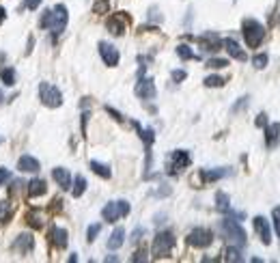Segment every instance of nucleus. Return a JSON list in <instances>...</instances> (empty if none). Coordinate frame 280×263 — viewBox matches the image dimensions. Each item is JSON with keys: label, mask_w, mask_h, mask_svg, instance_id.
Segmentation results:
<instances>
[{"label": "nucleus", "mask_w": 280, "mask_h": 263, "mask_svg": "<svg viewBox=\"0 0 280 263\" xmlns=\"http://www.w3.org/2000/svg\"><path fill=\"white\" fill-rule=\"evenodd\" d=\"M67 22H69V13H67V7L65 5H56L54 9H48V11H43L41 15V28H48L52 31L54 35H60L63 31L67 28Z\"/></svg>", "instance_id": "nucleus-1"}, {"label": "nucleus", "mask_w": 280, "mask_h": 263, "mask_svg": "<svg viewBox=\"0 0 280 263\" xmlns=\"http://www.w3.org/2000/svg\"><path fill=\"white\" fill-rule=\"evenodd\" d=\"M220 233H222V238L227 240L229 244H233V246H246V231L241 229V224L237 220H233V218H224L220 222Z\"/></svg>", "instance_id": "nucleus-2"}, {"label": "nucleus", "mask_w": 280, "mask_h": 263, "mask_svg": "<svg viewBox=\"0 0 280 263\" xmlns=\"http://www.w3.org/2000/svg\"><path fill=\"white\" fill-rule=\"evenodd\" d=\"M241 33H243V41H246L248 48H259L265 39V26L261 22H257V20H252V17L243 20Z\"/></svg>", "instance_id": "nucleus-3"}, {"label": "nucleus", "mask_w": 280, "mask_h": 263, "mask_svg": "<svg viewBox=\"0 0 280 263\" xmlns=\"http://www.w3.org/2000/svg\"><path fill=\"white\" fill-rule=\"evenodd\" d=\"M175 248V235L173 231H160L155 238H153V246H151V252L155 259H164L168 257L170 252Z\"/></svg>", "instance_id": "nucleus-4"}, {"label": "nucleus", "mask_w": 280, "mask_h": 263, "mask_svg": "<svg viewBox=\"0 0 280 263\" xmlns=\"http://www.w3.org/2000/svg\"><path fill=\"white\" fill-rule=\"evenodd\" d=\"M190 162H192V156H190V151L185 149H175L170 151V156L166 160V170L168 175H179L181 170H185L190 166Z\"/></svg>", "instance_id": "nucleus-5"}, {"label": "nucleus", "mask_w": 280, "mask_h": 263, "mask_svg": "<svg viewBox=\"0 0 280 263\" xmlns=\"http://www.w3.org/2000/svg\"><path fill=\"white\" fill-rule=\"evenodd\" d=\"M130 203L128 201H110L104 210H102V218L106 222H116L119 218H125V216H130Z\"/></svg>", "instance_id": "nucleus-6"}, {"label": "nucleus", "mask_w": 280, "mask_h": 263, "mask_svg": "<svg viewBox=\"0 0 280 263\" xmlns=\"http://www.w3.org/2000/svg\"><path fill=\"white\" fill-rule=\"evenodd\" d=\"M39 99H41V104L48 106V108L63 106V93L50 82H41L39 84Z\"/></svg>", "instance_id": "nucleus-7"}, {"label": "nucleus", "mask_w": 280, "mask_h": 263, "mask_svg": "<svg viewBox=\"0 0 280 263\" xmlns=\"http://www.w3.org/2000/svg\"><path fill=\"white\" fill-rule=\"evenodd\" d=\"M185 240L192 248H207L213 244V233L209 229H205V226H196V229H192L188 233Z\"/></svg>", "instance_id": "nucleus-8"}, {"label": "nucleus", "mask_w": 280, "mask_h": 263, "mask_svg": "<svg viewBox=\"0 0 280 263\" xmlns=\"http://www.w3.org/2000/svg\"><path fill=\"white\" fill-rule=\"evenodd\" d=\"M128 24H130V15L125 11H119L106 20V28H108V33H112L114 37H121V35H125V31H128Z\"/></svg>", "instance_id": "nucleus-9"}, {"label": "nucleus", "mask_w": 280, "mask_h": 263, "mask_svg": "<svg viewBox=\"0 0 280 263\" xmlns=\"http://www.w3.org/2000/svg\"><path fill=\"white\" fill-rule=\"evenodd\" d=\"M99 56H102V61L106 63L108 67H116V65H119V61H121L119 50H116L112 43H108V41H99Z\"/></svg>", "instance_id": "nucleus-10"}, {"label": "nucleus", "mask_w": 280, "mask_h": 263, "mask_svg": "<svg viewBox=\"0 0 280 263\" xmlns=\"http://www.w3.org/2000/svg\"><path fill=\"white\" fill-rule=\"evenodd\" d=\"M252 224H255V231L259 235V240L263 242L265 246H269V244H272V226H269V220L263 218V216H255Z\"/></svg>", "instance_id": "nucleus-11"}, {"label": "nucleus", "mask_w": 280, "mask_h": 263, "mask_svg": "<svg viewBox=\"0 0 280 263\" xmlns=\"http://www.w3.org/2000/svg\"><path fill=\"white\" fill-rule=\"evenodd\" d=\"M155 82H153L151 78H140L138 82H136V95L140 99H153L155 97Z\"/></svg>", "instance_id": "nucleus-12"}, {"label": "nucleus", "mask_w": 280, "mask_h": 263, "mask_svg": "<svg viewBox=\"0 0 280 263\" xmlns=\"http://www.w3.org/2000/svg\"><path fill=\"white\" fill-rule=\"evenodd\" d=\"M280 144V123H269L265 125V147L276 149Z\"/></svg>", "instance_id": "nucleus-13"}, {"label": "nucleus", "mask_w": 280, "mask_h": 263, "mask_svg": "<svg viewBox=\"0 0 280 263\" xmlns=\"http://www.w3.org/2000/svg\"><path fill=\"white\" fill-rule=\"evenodd\" d=\"M198 41H201L203 50H207V52H218L222 48V39L215 33H205L198 37Z\"/></svg>", "instance_id": "nucleus-14"}, {"label": "nucleus", "mask_w": 280, "mask_h": 263, "mask_svg": "<svg viewBox=\"0 0 280 263\" xmlns=\"http://www.w3.org/2000/svg\"><path fill=\"white\" fill-rule=\"evenodd\" d=\"M50 240L54 246L63 250V248H67V244H69V233H67V229H63V226H52Z\"/></svg>", "instance_id": "nucleus-15"}, {"label": "nucleus", "mask_w": 280, "mask_h": 263, "mask_svg": "<svg viewBox=\"0 0 280 263\" xmlns=\"http://www.w3.org/2000/svg\"><path fill=\"white\" fill-rule=\"evenodd\" d=\"M13 248L17 252H22V255H28V252H33L35 248V240H33V235L30 233H22V235H17V240L13 242Z\"/></svg>", "instance_id": "nucleus-16"}, {"label": "nucleus", "mask_w": 280, "mask_h": 263, "mask_svg": "<svg viewBox=\"0 0 280 263\" xmlns=\"http://www.w3.org/2000/svg\"><path fill=\"white\" fill-rule=\"evenodd\" d=\"M222 45H224V48H227V52L231 54V56H233L235 61H241V63H243V61H248V54L239 48V43L235 41V39H231V37L222 39Z\"/></svg>", "instance_id": "nucleus-17"}, {"label": "nucleus", "mask_w": 280, "mask_h": 263, "mask_svg": "<svg viewBox=\"0 0 280 263\" xmlns=\"http://www.w3.org/2000/svg\"><path fill=\"white\" fill-rule=\"evenodd\" d=\"M48 192V184L43 179H30L28 184H26V194L30 198H37V196H43Z\"/></svg>", "instance_id": "nucleus-18"}, {"label": "nucleus", "mask_w": 280, "mask_h": 263, "mask_svg": "<svg viewBox=\"0 0 280 263\" xmlns=\"http://www.w3.org/2000/svg\"><path fill=\"white\" fill-rule=\"evenodd\" d=\"M17 168L22 170V173H37V170L41 168L39 160L33 158V156H22L20 160H17Z\"/></svg>", "instance_id": "nucleus-19"}, {"label": "nucleus", "mask_w": 280, "mask_h": 263, "mask_svg": "<svg viewBox=\"0 0 280 263\" xmlns=\"http://www.w3.org/2000/svg\"><path fill=\"white\" fill-rule=\"evenodd\" d=\"M231 173H233L231 168H215V170L205 168V170H201V179L205 181V184H209V181H218L222 177H229Z\"/></svg>", "instance_id": "nucleus-20"}, {"label": "nucleus", "mask_w": 280, "mask_h": 263, "mask_svg": "<svg viewBox=\"0 0 280 263\" xmlns=\"http://www.w3.org/2000/svg\"><path fill=\"white\" fill-rule=\"evenodd\" d=\"M52 177H54V181H56V184H58L63 190H69V188H71V175H69L67 168H63V166L54 168V170H52Z\"/></svg>", "instance_id": "nucleus-21"}, {"label": "nucleus", "mask_w": 280, "mask_h": 263, "mask_svg": "<svg viewBox=\"0 0 280 263\" xmlns=\"http://www.w3.org/2000/svg\"><path fill=\"white\" fill-rule=\"evenodd\" d=\"M132 125H134V128H136L138 136H140V138L144 140V147H147V153H151L149 149H151L153 140H155V134H153V130H151V128H142V125H140V123H136V121H134Z\"/></svg>", "instance_id": "nucleus-22"}, {"label": "nucleus", "mask_w": 280, "mask_h": 263, "mask_svg": "<svg viewBox=\"0 0 280 263\" xmlns=\"http://www.w3.org/2000/svg\"><path fill=\"white\" fill-rule=\"evenodd\" d=\"M123 244H125V229H123V226H119V229L112 231L110 240H108V248H110V250H119Z\"/></svg>", "instance_id": "nucleus-23"}, {"label": "nucleus", "mask_w": 280, "mask_h": 263, "mask_svg": "<svg viewBox=\"0 0 280 263\" xmlns=\"http://www.w3.org/2000/svg\"><path fill=\"white\" fill-rule=\"evenodd\" d=\"M215 210L222 214H231V201L227 192H215Z\"/></svg>", "instance_id": "nucleus-24"}, {"label": "nucleus", "mask_w": 280, "mask_h": 263, "mask_svg": "<svg viewBox=\"0 0 280 263\" xmlns=\"http://www.w3.org/2000/svg\"><path fill=\"white\" fill-rule=\"evenodd\" d=\"M91 170H93L95 175L102 177V179H110V177H112L110 166H108V164H102V162H97V160L91 162Z\"/></svg>", "instance_id": "nucleus-25"}, {"label": "nucleus", "mask_w": 280, "mask_h": 263, "mask_svg": "<svg viewBox=\"0 0 280 263\" xmlns=\"http://www.w3.org/2000/svg\"><path fill=\"white\" fill-rule=\"evenodd\" d=\"M26 220H28V224L33 226V229H43V214L39 210H30L28 214H26Z\"/></svg>", "instance_id": "nucleus-26"}, {"label": "nucleus", "mask_w": 280, "mask_h": 263, "mask_svg": "<svg viewBox=\"0 0 280 263\" xmlns=\"http://www.w3.org/2000/svg\"><path fill=\"white\" fill-rule=\"evenodd\" d=\"M84 190H86V179L82 175H78L74 179V188H71V194H74V198H80L84 194Z\"/></svg>", "instance_id": "nucleus-27"}, {"label": "nucleus", "mask_w": 280, "mask_h": 263, "mask_svg": "<svg viewBox=\"0 0 280 263\" xmlns=\"http://www.w3.org/2000/svg\"><path fill=\"white\" fill-rule=\"evenodd\" d=\"M0 80H3V84L13 86L15 84V69L13 67H5L3 71H0Z\"/></svg>", "instance_id": "nucleus-28"}, {"label": "nucleus", "mask_w": 280, "mask_h": 263, "mask_svg": "<svg viewBox=\"0 0 280 263\" xmlns=\"http://www.w3.org/2000/svg\"><path fill=\"white\" fill-rule=\"evenodd\" d=\"M177 56L181 59V61H192V59H196V54L192 52V48H190V45L181 43V45H177Z\"/></svg>", "instance_id": "nucleus-29"}, {"label": "nucleus", "mask_w": 280, "mask_h": 263, "mask_svg": "<svg viewBox=\"0 0 280 263\" xmlns=\"http://www.w3.org/2000/svg\"><path fill=\"white\" fill-rule=\"evenodd\" d=\"M224 84H227V80H224L222 76H207L205 78V86L207 89H220Z\"/></svg>", "instance_id": "nucleus-30"}, {"label": "nucleus", "mask_w": 280, "mask_h": 263, "mask_svg": "<svg viewBox=\"0 0 280 263\" xmlns=\"http://www.w3.org/2000/svg\"><path fill=\"white\" fill-rule=\"evenodd\" d=\"M108 9H110V0H95L93 11H95L97 15H104V13H108Z\"/></svg>", "instance_id": "nucleus-31"}, {"label": "nucleus", "mask_w": 280, "mask_h": 263, "mask_svg": "<svg viewBox=\"0 0 280 263\" xmlns=\"http://www.w3.org/2000/svg\"><path fill=\"white\" fill-rule=\"evenodd\" d=\"M267 63H269V56H267V54H257V56L252 59V65H255L257 69H265Z\"/></svg>", "instance_id": "nucleus-32"}, {"label": "nucleus", "mask_w": 280, "mask_h": 263, "mask_svg": "<svg viewBox=\"0 0 280 263\" xmlns=\"http://www.w3.org/2000/svg\"><path fill=\"white\" fill-rule=\"evenodd\" d=\"M227 65H229L227 59H209V61H207V67H209V69H224Z\"/></svg>", "instance_id": "nucleus-33"}, {"label": "nucleus", "mask_w": 280, "mask_h": 263, "mask_svg": "<svg viewBox=\"0 0 280 263\" xmlns=\"http://www.w3.org/2000/svg\"><path fill=\"white\" fill-rule=\"evenodd\" d=\"M99 231H102V224H91V226H88V231H86V240L88 242H95V238H97V235H99Z\"/></svg>", "instance_id": "nucleus-34"}, {"label": "nucleus", "mask_w": 280, "mask_h": 263, "mask_svg": "<svg viewBox=\"0 0 280 263\" xmlns=\"http://www.w3.org/2000/svg\"><path fill=\"white\" fill-rule=\"evenodd\" d=\"M227 261H241V255H239V248L237 246H231L227 248V257H224Z\"/></svg>", "instance_id": "nucleus-35"}, {"label": "nucleus", "mask_w": 280, "mask_h": 263, "mask_svg": "<svg viewBox=\"0 0 280 263\" xmlns=\"http://www.w3.org/2000/svg\"><path fill=\"white\" fill-rule=\"evenodd\" d=\"M272 220H274L276 235H278V240H280V207H274V210H272Z\"/></svg>", "instance_id": "nucleus-36"}, {"label": "nucleus", "mask_w": 280, "mask_h": 263, "mask_svg": "<svg viewBox=\"0 0 280 263\" xmlns=\"http://www.w3.org/2000/svg\"><path fill=\"white\" fill-rule=\"evenodd\" d=\"M9 216H11V210H9V203L0 201V222H7Z\"/></svg>", "instance_id": "nucleus-37"}, {"label": "nucleus", "mask_w": 280, "mask_h": 263, "mask_svg": "<svg viewBox=\"0 0 280 263\" xmlns=\"http://www.w3.org/2000/svg\"><path fill=\"white\" fill-rule=\"evenodd\" d=\"M170 78H173V82H181V80H185L188 78V74L183 69H175L173 74H170Z\"/></svg>", "instance_id": "nucleus-38"}, {"label": "nucleus", "mask_w": 280, "mask_h": 263, "mask_svg": "<svg viewBox=\"0 0 280 263\" xmlns=\"http://www.w3.org/2000/svg\"><path fill=\"white\" fill-rule=\"evenodd\" d=\"M248 99H250V97H241V99H239V102H237V104H235V106H233V114H235V112H239V110H243V108H246V106H248Z\"/></svg>", "instance_id": "nucleus-39"}, {"label": "nucleus", "mask_w": 280, "mask_h": 263, "mask_svg": "<svg viewBox=\"0 0 280 263\" xmlns=\"http://www.w3.org/2000/svg\"><path fill=\"white\" fill-rule=\"evenodd\" d=\"M41 0H24V7L28 9V11H35V9H39Z\"/></svg>", "instance_id": "nucleus-40"}, {"label": "nucleus", "mask_w": 280, "mask_h": 263, "mask_svg": "<svg viewBox=\"0 0 280 263\" xmlns=\"http://www.w3.org/2000/svg\"><path fill=\"white\" fill-rule=\"evenodd\" d=\"M9 179H11V173H9L7 168H0V186H5Z\"/></svg>", "instance_id": "nucleus-41"}, {"label": "nucleus", "mask_w": 280, "mask_h": 263, "mask_svg": "<svg viewBox=\"0 0 280 263\" xmlns=\"http://www.w3.org/2000/svg\"><path fill=\"white\" fill-rule=\"evenodd\" d=\"M255 123H257V128H265V125H267V114H265V112H261V114L257 116V121H255Z\"/></svg>", "instance_id": "nucleus-42"}, {"label": "nucleus", "mask_w": 280, "mask_h": 263, "mask_svg": "<svg viewBox=\"0 0 280 263\" xmlns=\"http://www.w3.org/2000/svg\"><path fill=\"white\" fill-rule=\"evenodd\" d=\"M106 112H108V114H112V116H114V119H116V121H123V114H121V112H116V110H114V108H110V106H106Z\"/></svg>", "instance_id": "nucleus-43"}, {"label": "nucleus", "mask_w": 280, "mask_h": 263, "mask_svg": "<svg viewBox=\"0 0 280 263\" xmlns=\"http://www.w3.org/2000/svg\"><path fill=\"white\" fill-rule=\"evenodd\" d=\"M132 261H147V252H144V250H138L136 255L132 257Z\"/></svg>", "instance_id": "nucleus-44"}, {"label": "nucleus", "mask_w": 280, "mask_h": 263, "mask_svg": "<svg viewBox=\"0 0 280 263\" xmlns=\"http://www.w3.org/2000/svg\"><path fill=\"white\" fill-rule=\"evenodd\" d=\"M142 233H144V229H136V231H134L132 233V242H138L142 238Z\"/></svg>", "instance_id": "nucleus-45"}, {"label": "nucleus", "mask_w": 280, "mask_h": 263, "mask_svg": "<svg viewBox=\"0 0 280 263\" xmlns=\"http://www.w3.org/2000/svg\"><path fill=\"white\" fill-rule=\"evenodd\" d=\"M5 17H7V11H5V9H3V7H0V24H3V22H5Z\"/></svg>", "instance_id": "nucleus-46"}, {"label": "nucleus", "mask_w": 280, "mask_h": 263, "mask_svg": "<svg viewBox=\"0 0 280 263\" xmlns=\"http://www.w3.org/2000/svg\"><path fill=\"white\" fill-rule=\"evenodd\" d=\"M5 104V95H3V89H0V106Z\"/></svg>", "instance_id": "nucleus-47"}, {"label": "nucleus", "mask_w": 280, "mask_h": 263, "mask_svg": "<svg viewBox=\"0 0 280 263\" xmlns=\"http://www.w3.org/2000/svg\"><path fill=\"white\" fill-rule=\"evenodd\" d=\"M3 61H5V54H3V52H0V63H3Z\"/></svg>", "instance_id": "nucleus-48"}, {"label": "nucleus", "mask_w": 280, "mask_h": 263, "mask_svg": "<svg viewBox=\"0 0 280 263\" xmlns=\"http://www.w3.org/2000/svg\"><path fill=\"white\" fill-rule=\"evenodd\" d=\"M0 140H3V138H0Z\"/></svg>", "instance_id": "nucleus-49"}]
</instances>
